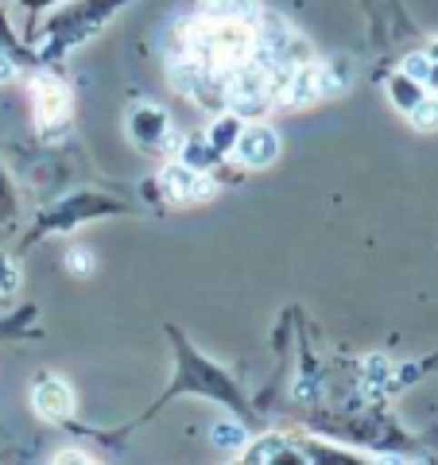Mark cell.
Returning <instances> with one entry per match:
<instances>
[{
	"instance_id": "cell-13",
	"label": "cell",
	"mask_w": 438,
	"mask_h": 465,
	"mask_svg": "<svg viewBox=\"0 0 438 465\" xmlns=\"http://www.w3.org/2000/svg\"><path fill=\"white\" fill-rule=\"evenodd\" d=\"M423 85H427L431 94H438V58H431V70H427V78H423Z\"/></svg>"
},
{
	"instance_id": "cell-9",
	"label": "cell",
	"mask_w": 438,
	"mask_h": 465,
	"mask_svg": "<svg viewBox=\"0 0 438 465\" xmlns=\"http://www.w3.org/2000/svg\"><path fill=\"white\" fill-rule=\"evenodd\" d=\"M412 124L419 128V133H434V128H438V94L415 101V105H412Z\"/></svg>"
},
{
	"instance_id": "cell-14",
	"label": "cell",
	"mask_w": 438,
	"mask_h": 465,
	"mask_svg": "<svg viewBox=\"0 0 438 465\" xmlns=\"http://www.w3.org/2000/svg\"><path fill=\"white\" fill-rule=\"evenodd\" d=\"M12 74H16V66H12V58L0 54V82H8Z\"/></svg>"
},
{
	"instance_id": "cell-6",
	"label": "cell",
	"mask_w": 438,
	"mask_h": 465,
	"mask_svg": "<svg viewBox=\"0 0 438 465\" xmlns=\"http://www.w3.org/2000/svg\"><path fill=\"white\" fill-rule=\"evenodd\" d=\"M214 24H237V27H256L260 24V5L256 0H214L210 5Z\"/></svg>"
},
{
	"instance_id": "cell-7",
	"label": "cell",
	"mask_w": 438,
	"mask_h": 465,
	"mask_svg": "<svg viewBox=\"0 0 438 465\" xmlns=\"http://www.w3.org/2000/svg\"><path fill=\"white\" fill-rule=\"evenodd\" d=\"M171 78H174V90L179 94H202V85H206V70H202L198 63H174Z\"/></svg>"
},
{
	"instance_id": "cell-8",
	"label": "cell",
	"mask_w": 438,
	"mask_h": 465,
	"mask_svg": "<svg viewBox=\"0 0 438 465\" xmlns=\"http://www.w3.org/2000/svg\"><path fill=\"white\" fill-rule=\"evenodd\" d=\"M210 439H214L217 450H241V446L248 442V434H244L241 423H233V419H222V423H214Z\"/></svg>"
},
{
	"instance_id": "cell-2",
	"label": "cell",
	"mask_w": 438,
	"mask_h": 465,
	"mask_svg": "<svg viewBox=\"0 0 438 465\" xmlns=\"http://www.w3.org/2000/svg\"><path fill=\"white\" fill-rule=\"evenodd\" d=\"M280 155V136L268 124H248L237 136V159L244 167H272Z\"/></svg>"
},
{
	"instance_id": "cell-4",
	"label": "cell",
	"mask_w": 438,
	"mask_h": 465,
	"mask_svg": "<svg viewBox=\"0 0 438 465\" xmlns=\"http://www.w3.org/2000/svg\"><path fill=\"white\" fill-rule=\"evenodd\" d=\"M275 97L287 105H306V101L323 97V66H291V74L275 90Z\"/></svg>"
},
{
	"instance_id": "cell-11",
	"label": "cell",
	"mask_w": 438,
	"mask_h": 465,
	"mask_svg": "<svg viewBox=\"0 0 438 465\" xmlns=\"http://www.w3.org/2000/svg\"><path fill=\"white\" fill-rule=\"evenodd\" d=\"M427 70H431V54H412V58H403V74L412 78V82H423V78H427Z\"/></svg>"
},
{
	"instance_id": "cell-10",
	"label": "cell",
	"mask_w": 438,
	"mask_h": 465,
	"mask_svg": "<svg viewBox=\"0 0 438 465\" xmlns=\"http://www.w3.org/2000/svg\"><path fill=\"white\" fill-rule=\"evenodd\" d=\"M39 94H43V116H47V121H51V116H63L66 113V94L58 90L55 82L43 78L39 82Z\"/></svg>"
},
{
	"instance_id": "cell-5",
	"label": "cell",
	"mask_w": 438,
	"mask_h": 465,
	"mask_svg": "<svg viewBox=\"0 0 438 465\" xmlns=\"http://www.w3.org/2000/svg\"><path fill=\"white\" fill-rule=\"evenodd\" d=\"M35 411L43 419H51V423H58V419H66L70 411H75V396H70L66 384L47 381L43 388H35Z\"/></svg>"
},
{
	"instance_id": "cell-12",
	"label": "cell",
	"mask_w": 438,
	"mask_h": 465,
	"mask_svg": "<svg viewBox=\"0 0 438 465\" xmlns=\"http://www.w3.org/2000/svg\"><path fill=\"white\" fill-rule=\"evenodd\" d=\"M280 446H284L280 439H264V442H260V446H256V450H260V454H253V458H256V461H268V458H275V450H280Z\"/></svg>"
},
{
	"instance_id": "cell-3",
	"label": "cell",
	"mask_w": 438,
	"mask_h": 465,
	"mask_svg": "<svg viewBox=\"0 0 438 465\" xmlns=\"http://www.w3.org/2000/svg\"><path fill=\"white\" fill-rule=\"evenodd\" d=\"M164 191L174 202H198V198H210L214 194V183L202 174V167H183L174 163L164 171Z\"/></svg>"
},
{
	"instance_id": "cell-15",
	"label": "cell",
	"mask_w": 438,
	"mask_h": 465,
	"mask_svg": "<svg viewBox=\"0 0 438 465\" xmlns=\"http://www.w3.org/2000/svg\"><path fill=\"white\" fill-rule=\"evenodd\" d=\"M85 260H90L85 252H75V256H70V268H75V272H90V264H85Z\"/></svg>"
},
{
	"instance_id": "cell-16",
	"label": "cell",
	"mask_w": 438,
	"mask_h": 465,
	"mask_svg": "<svg viewBox=\"0 0 438 465\" xmlns=\"http://www.w3.org/2000/svg\"><path fill=\"white\" fill-rule=\"evenodd\" d=\"M434 58H438V51H434Z\"/></svg>"
},
{
	"instance_id": "cell-1",
	"label": "cell",
	"mask_w": 438,
	"mask_h": 465,
	"mask_svg": "<svg viewBox=\"0 0 438 465\" xmlns=\"http://www.w3.org/2000/svg\"><path fill=\"white\" fill-rule=\"evenodd\" d=\"M222 90H225V101H229L233 116H253V113H260L275 97L268 70H260L256 63H244L237 70H229V78L222 82Z\"/></svg>"
}]
</instances>
